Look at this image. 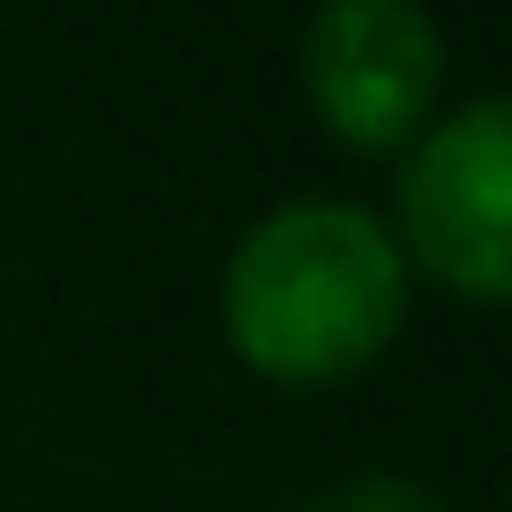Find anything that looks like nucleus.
<instances>
[{
  "mask_svg": "<svg viewBox=\"0 0 512 512\" xmlns=\"http://www.w3.org/2000/svg\"><path fill=\"white\" fill-rule=\"evenodd\" d=\"M402 308L410 265L350 197H291L256 214L222 265V342L274 384H342L376 367Z\"/></svg>",
  "mask_w": 512,
  "mask_h": 512,
  "instance_id": "1",
  "label": "nucleus"
},
{
  "mask_svg": "<svg viewBox=\"0 0 512 512\" xmlns=\"http://www.w3.org/2000/svg\"><path fill=\"white\" fill-rule=\"evenodd\" d=\"M384 231L402 248V265L436 274L444 291L478 299V308L512 291V103L504 94H478V103L419 128Z\"/></svg>",
  "mask_w": 512,
  "mask_h": 512,
  "instance_id": "2",
  "label": "nucleus"
},
{
  "mask_svg": "<svg viewBox=\"0 0 512 512\" xmlns=\"http://www.w3.org/2000/svg\"><path fill=\"white\" fill-rule=\"evenodd\" d=\"M299 77L350 154H402L436 120L444 35L419 0H325L299 35Z\"/></svg>",
  "mask_w": 512,
  "mask_h": 512,
  "instance_id": "3",
  "label": "nucleus"
},
{
  "mask_svg": "<svg viewBox=\"0 0 512 512\" xmlns=\"http://www.w3.org/2000/svg\"><path fill=\"white\" fill-rule=\"evenodd\" d=\"M325 512H436L419 487H402V478H359V487L342 495V504H325Z\"/></svg>",
  "mask_w": 512,
  "mask_h": 512,
  "instance_id": "4",
  "label": "nucleus"
}]
</instances>
